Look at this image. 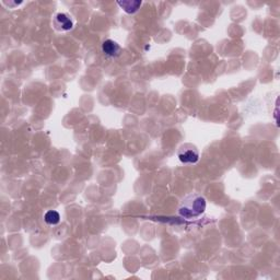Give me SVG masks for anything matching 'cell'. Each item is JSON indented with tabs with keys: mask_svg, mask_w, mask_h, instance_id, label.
Segmentation results:
<instances>
[{
	"mask_svg": "<svg viewBox=\"0 0 280 280\" xmlns=\"http://www.w3.org/2000/svg\"><path fill=\"white\" fill-rule=\"evenodd\" d=\"M44 220L48 225H56L61 222V215L56 210H50L44 216Z\"/></svg>",
	"mask_w": 280,
	"mask_h": 280,
	"instance_id": "8992f818",
	"label": "cell"
},
{
	"mask_svg": "<svg viewBox=\"0 0 280 280\" xmlns=\"http://www.w3.org/2000/svg\"><path fill=\"white\" fill-rule=\"evenodd\" d=\"M206 199L199 194H191L185 197L179 207V215L186 220H193L200 217L206 210Z\"/></svg>",
	"mask_w": 280,
	"mask_h": 280,
	"instance_id": "6da1fadb",
	"label": "cell"
},
{
	"mask_svg": "<svg viewBox=\"0 0 280 280\" xmlns=\"http://www.w3.org/2000/svg\"><path fill=\"white\" fill-rule=\"evenodd\" d=\"M117 3H119V6L125 12L132 14V13H136L137 11L139 10V8H140L142 2L141 1H128V0H127V1H119Z\"/></svg>",
	"mask_w": 280,
	"mask_h": 280,
	"instance_id": "5b68a950",
	"label": "cell"
},
{
	"mask_svg": "<svg viewBox=\"0 0 280 280\" xmlns=\"http://www.w3.org/2000/svg\"><path fill=\"white\" fill-rule=\"evenodd\" d=\"M73 20L68 13L58 12L55 18H54V27L56 30L62 32H67L72 30L73 28Z\"/></svg>",
	"mask_w": 280,
	"mask_h": 280,
	"instance_id": "3957f363",
	"label": "cell"
},
{
	"mask_svg": "<svg viewBox=\"0 0 280 280\" xmlns=\"http://www.w3.org/2000/svg\"><path fill=\"white\" fill-rule=\"evenodd\" d=\"M102 52L109 58H116L121 55L122 47L114 40H105L102 44Z\"/></svg>",
	"mask_w": 280,
	"mask_h": 280,
	"instance_id": "277c9868",
	"label": "cell"
},
{
	"mask_svg": "<svg viewBox=\"0 0 280 280\" xmlns=\"http://www.w3.org/2000/svg\"><path fill=\"white\" fill-rule=\"evenodd\" d=\"M178 158L184 164H195L199 161V151L194 145L184 144L178 150Z\"/></svg>",
	"mask_w": 280,
	"mask_h": 280,
	"instance_id": "7a4b0ae2",
	"label": "cell"
}]
</instances>
